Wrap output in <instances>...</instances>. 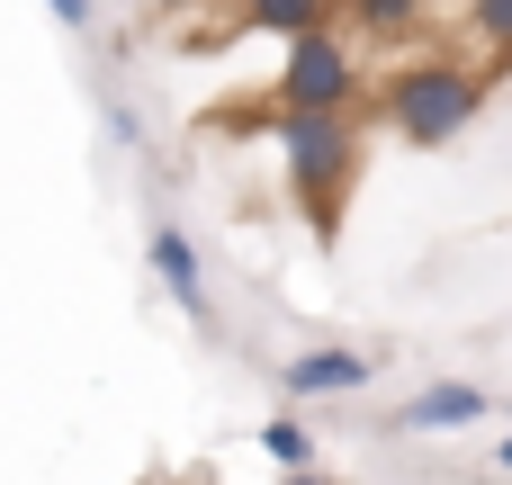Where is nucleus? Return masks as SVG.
<instances>
[{
    "instance_id": "obj_1",
    "label": "nucleus",
    "mask_w": 512,
    "mask_h": 485,
    "mask_svg": "<svg viewBox=\"0 0 512 485\" xmlns=\"http://www.w3.org/2000/svg\"><path fill=\"white\" fill-rule=\"evenodd\" d=\"M477 108H486V72L459 63V54H414V63L387 81V126H396L405 144H423V153L459 144V135L477 126Z\"/></svg>"
},
{
    "instance_id": "obj_2",
    "label": "nucleus",
    "mask_w": 512,
    "mask_h": 485,
    "mask_svg": "<svg viewBox=\"0 0 512 485\" xmlns=\"http://www.w3.org/2000/svg\"><path fill=\"white\" fill-rule=\"evenodd\" d=\"M279 153H288V180L297 198L315 207V225H333L351 171H360V126L351 108H279Z\"/></svg>"
},
{
    "instance_id": "obj_3",
    "label": "nucleus",
    "mask_w": 512,
    "mask_h": 485,
    "mask_svg": "<svg viewBox=\"0 0 512 485\" xmlns=\"http://www.w3.org/2000/svg\"><path fill=\"white\" fill-rule=\"evenodd\" d=\"M351 99H360V54H351L333 27L288 36V63H279V108H351Z\"/></svg>"
},
{
    "instance_id": "obj_4",
    "label": "nucleus",
    "mask_w": 512,
    "mask_h": 485,
    "mask_svg": "<svg viewBox=\"0 0 512 485\" xmlns=\"http://www.w3.org/2000/svg\"><path fill=\"white\" fill-rule=\"evenodd\" d=\"M144 261H153L162 297H171L189 324H207V315H216V306H207V261H198V243H189L180 225H153V234H144Z\"/></svg>"
},
{
    "instance_id": "obj_5",
    "label": "nucleus",
    "mask_w": 512,
    "mask_h": 485,
    "mask_svg": "<svg viewBox=\"0 0 512 485\" xmlns=\"http://www.w3.org/2000/svg\"><path fill=\"white\" fill-rule=\"evenodd\" d=\"M378 378V360L369 351H342V342H324V351H297V360H279V387L306 405V396H360Z\"/></svg>"
},
{
    "instance_id": "obj_6",
    "label": "nucleus",
    "mask_w": 512,
    "mask_h": 485,
    "mask_svg": "<svg viewBox=\"0 0 512 485\" xmlns=\"http://www.w3.org/2000/svg\"><path fill=\"white\" fill-rule=\"evenodd\" d=\"M495 405H486V387H468V378H432L405 414H396V432H468V423H486Z\"/></svg>"
},
{
    "instance_id": "obj_7",
    "label": "nucleus",
    "mask_w": 512,
    "mask_h": 485,
    "mask_svg": "<svg viewBox=\"0 0 512 485\" xmlns=\"http://www.w3.org/2000/svg\"><path fill=\"white\" fill-rule=\"evenodd\" d=\"M324 9L333 0H243V27H261V36H306V27H324Z\"/></svg>"
},
{
    "instance_id": "obj_8",
    "label": "nucleus",
    "mask_w": 512,
    "mask_h": 485,
    "mask_svg": "<svg viewBox=\"0 0 512 485\" xmlns=\"http://www.w3.org/2000/svg\"><path fill=\"white\" fill-rule=\"evenodd\" d=\"M261 450H270L279 468H315V459H324V450H315V432H306L297 414H270V423H261Z\"/></svg>"
},
{
    "instance_id": "obj_9",
    "label": "nucleus",
    "mask_w": 512,
    "mask_h": 485,
    "mask_svg": "<svg viewBox=\"0 0 512 485\" xmlns=\"http://www.w3.org/2000/svg\"><path fill=\"white\" fill-rule=\"evenodd\" d=\"M342 9H351L369 36H405V27H423V9H432V0H342Z\"/></svg>"
},
{
    "instance_id": "obj_10",
    "label": "nucleus",
    "mask_w": 512,
    "mask_h": 485,
    "mask_svg": "<svg viewBox=\"0 0 512 485\" xmlns=\"http://www.w3.org/2000/svg\"><path fill=\"white\" fill-rule=\"evenodd\" d=\"M468 18H477V45L486 54H512V0H468Z\"/></svg>"
},
{
    "instance_id": "obj_11",
    "label": "nucleus",
    "mask_w": 512,
    "mask_h": 485,
    "mask_svg": "<svg viewBox=\"0 0 512 485\" xmlns=\"http://www.w3.org/2000/svg\"><path fill=\"white\" fill-rule=\"evenodd\" d=\"M45 9H54L63 27H99V0H45Z\"/></svg>"
},
{
    "instance_id": "obj_12",
    "label": "nucleus",
    "mask_w": 512,
    "mask_h": 485,
    "mask_svg": "<svg viewBox=\"0 0 512 485\" xmlns=\"http://www.w3.org/2000/svg\"><path fill=\"white\" fill-rule=\"evenodd\" d=\"M495 468H504V477H512V432H504V441H495Z\"/></svg>"
}]
</instances>
